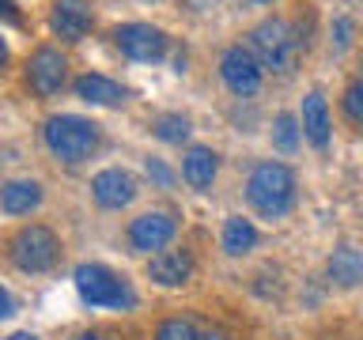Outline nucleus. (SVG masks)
<instances>
[{
	"mask_svg": "<svg viewBox=\"0 0 363 340\" xmlns=\"http://www.w3.org/2000/svg\"><path fill=\"white\" fill-rule=\"evenodd\" d=\"M72 280H76L79 299H84L87 306H99V310H118V314L136 310L133 283L125 280V276H118L113 268L99 265V261H84V265H76Z\"/></svg>",
	"mask_w": 363,
	"mask_h": 340,
	"instance_id": "7ed1b4c3",
	"label": "nucleus"
},
{
	"mask_svg": "<svg viewBox=\"0 0 363 340\" xmlns=\"http://www.w3.org/2000/svg\"><path fill=\"white\" fill-rule=\"evenodd\" d=\"M42 140H45L53 159L76 166V163H84V159H91L99 152L102 129L91 118H79V113H53V118H45V125H42Z\"/></svg>",
	"mask_w": 363,
	"mask_h": 340,
	"instance_id": "f03ea898",
	"label": "nucleus"
},
{
	"mask_svg": "<svg viewBox=\"0 0 363 340\" xmlns=\"http://www.w3.org/2000/svg\"><path fill=\"white\" fill-rule=\"evenodd\" d=\"M144 4H147V0H144ZM152 4H155V0H152Z\"/></svg>",
	"mask_w": 363,
	"mask_h": 340,
	"instance_id": "7c9ffc66",
	"label": "nucleus"
},
{
	"mask_svg": "<svg viewBox=\"0 0 363 340\" xmlns=\"http://www.w3.org/2000/svg\"><path fill=\"white\" fill-rule=\"evenodd\" d=\"M42 181H34V178H11L4 181V189H0V212L4 215H30L34 208L42 204Z\"/></svg>",
	"mask_w": 363,
	"mask_h": 340,
	"instance_id": "2eb2a0df",
	"label": "nucleus"
},
{
	"mask_svg": "<svg viewBox=\"0 0 363 340\" xmlns=\"http://www.w3.org/2000/svg\"><path fill=\"white\" fill-rule=\"evenodd\" d=\"M174 234H178V220L170 212H140L136 220L129 223V246L136 249V254H163V249L174 242Z\"/></svg>",
	"mask_w": 363,
	"mask_h": 340,
	"instance_id": "6e6552de",
	"label": "nucleus"
},
{
	"mask_svg": "<svg viewBox=\"0 0 363 340\" xmlns=\"http://www.w3.org/2000/svg\"><path fill=\"white\" fill-rule=\"evenodd\" d=\"M299 144H303V121L288 110L277 113V121H272V147L291 155V152H299Z\"/></svg>",
	"mask_w": 363,
	"mask_h": 340,
	"instance_id": "6ab92c4d",
	"label": "nucleus"
},
{
	"mask_svg": "<svg viewBox=\"0 0 363 340\" xmlns=\"http://www.w3.org/2000/svg\"><path fill=\"white\" fill-rule=\"evenodd\" d=\"M152 136L163 144H186L193 136V121L186 118V113H159V118L152 121Z\"/></svg>",
	"mask_w": 363,
	"mask_h": 340,
	"instance_id": "aec40b11",
	"label": "nucleus"
},
{
	"mask_svg": "<svg viewBox=\"0 0 363 340\" xmlns=\"http://www.w3.org/2000/svg\"><path fill=\"white\" fill-rule=\"evenodd\" d=\"M50 27L61 42H79L91 27H95V11H91L87 0H53Z\"/></svg>",
	"mask_w": 363,
	"mask_h": 340,
	"instance_id": "9b49d317",
	"label": "nucleus"
},
{
	"mask_svg": "<svg viewBox=\"0 0 363 340\" xmlns=\"http://www.w3.org/2000/svg\"><path fill=\"white\" fill-rule=\"evenodd\" d=\"M68 79V57L57 50V45H38L27 57V84L38 98H50L65 87Z\"/></svg>",
	"mask_w": 363,
	"mask_h": 340,
	"instance_id": "1a4fd4ad",
	"label": "nucleus"
},
{
	"mask_svg": "<svg viewBox=\"0 0 363 340\" xmlns=\"http://www.w3.org/2000/svg\"><path fill=\"white\" fill-rule=\"evenodd\" d=\"M72 340H106L102 333H79V336H72Z\"/></svg>",
	"mask_w": 363,
	"mask_h": 340,
	"instance_id": "cd10ccee",
	"label": "nucleus"
},
{
	"mask_svg": "<svg viewBox=\"0 0 363 340\" xmlns=\"http://www.w3.org/2000/svg\"><path fill=\"white\" fill-rule=\"evenodd\" d=\"M257 227L250 223V220H242V215H231V220L223 223V249L231 257H246L250 249H257Z\"/></svg>",
	"mask_w": 363,
	"mask_h": 340,
	"instance_id": "a211bd4d",
	"label": "nucleus"
},
{
	"mask_svg": "<svg viewBox=\"0 0 363 340\" xmlns=\"http://www.w3.org/2000/svg\"><path fill=\"white\" fill-rule=\"evenodd\" d=\"M193 254L186 246L182 249H163V254H155L147 261V276H152L159 288H182V283L193 280Z\"/></svg>",
	"mask_w": 363,
	"mask_h": 340,
	"instance_id": "f8f14e48",
	"label": "nucleus"
},
{
	"mask_svg": "<svg viewBox=\"0 0 363 340\" xmlns=\"http://www.w3.org/2000/svg\"><path fill=\"white\" fill-rule=\"evenodd\" d=\"M0 299H4V306H0V317H11V314H16V299H11V291L4 288V291H0Z\"/></svg>",
	"mask_w": 363,
	"mask_h": 340,
	"instance_id": "393cba45",
	"label": "nucleus"
},
{
	"mask_svg": "<svg viewBox=\"0 0 363 340\" xmlns=\"http://www.w3.org/2000/svg\"><path fill=\"white\" fill-rule=\"evenodd\" d=\"M8 261L19 272H50L61 261V238L45 223H27L8 238Z\"/></svg>",
	"mask_w": 363,
	"mask_h": 340,
	"instance_id": "39448f33",
	"label": "nucleus"
},
{
	"mask_svg": "<svg viewBox=\"0 0 363 340\" xmlns=\"http://www.w3.org/2000/svg\"><path fill=\"white\" fill-rule=\"evenodd\" d=\"M8 340H38V336H34V333H11Z\"/></svg>",
	"mask_w": 363,
	"mask_h": 340,
	"instance_id": "c85d7f7f",
	"label": "nucleus"
},
{
	"mask_svg": "<svg viewBox=\"0 0 363 340\" xmlns=\"http://www.w3.org/2000/svg\"><path fill=\"white\" fill-rule=\"evenodd\" d=\"M201 322L189 314H174V317H163L155 325V340H201Z\"/></svg>",
	"mask_w": 363,
	"mask_h": 340,
	"instance_id": "412c9836",
	"label": "nucleus"
},
{
	"mask_svg": "<svg viewBox=\"0 0 363 340\" xmlns=\"http://www.w3.org/2000/svg\"><path fill=\"white\" fill-rule=\"evenodd\" d=\"M352 34H356V23H352L348 16H337L333 19V50L337 53H345L352 45Z\"/></svg>",
	"mask_w": 363,
	"mask_h": 340,
	"instance_id": "b1692460",
	"label": "nucleus"
},
{
	"mask_svg": "<svg viewBox=\"0 0 363 340\" xmlns=\"http://www.w3.org/2000/svg\"><path fill=\"white\" fill-rule=\"evenodd\" d=\"M113 45H118L129 61L152 64V61H163L167 57V30L152 27V23H121V27L113 30Z\"/></svg>",
	"mask_w": 363,
	"mask_h": 340,
	"instance_id": "0eeeda50",
	"label": "nucleus"
},
{
	"mask_svg": "<svg viewBox=\"0 0 363 340\" xmlns=\"http://www.w3.org/2000/svg\"><path fill=\"white\" fill-rule=\"evenodd\" d=\"M329 132H333V121H329V102L322 91H306L303 98V136L311 140L318 152H325L329 147Z\"/></svg>",
	"mask_w": 363,
	"mask_h": 340,
	"instance_id": "4468645a",
	"label": "nucleus"
},
{
	"mask_svg": "<svg viewBox=\"0 0 363 340\" xmlns=\"http://www.w3.org/2000/svg\"><path fill=\"white\" fill-rule=\"evenodd\" d=\"M216 174H220V155L204 144H193L186 152V159H182V178H186V186L197 189V193H208Z\"/></svg>",
	"mask_w": 363,
	"mask_h": 340,
	"instance_id": "ddd939ff",
	"label": "nucleus"
},
{
	"mask_svg": "<svg viewBox=\"0 0 363 340\" xmlns=\"http://www.w3.org/2000/svg\"><path fill=\"white\" fill-rule=\"evenodd\" d=\"M250 42H254V53L261 68H269V72H280L288 76L295 64H299V53L306 50L299 30L291 27L288 19L272 16V19H261L254 30H250Z\"/></svg>",
	"mask_w": 363,
	"mask_h": 340,
	"instance_id": "20e7f679",
	"label": "nucleus"
},
{
	"mask_svg": "<svg viewBox=\"0 0 363 340\" xmlns=\"http://www.w3.org/2000/svg\"><path fill=\"white\" fill-rule=\"evenodd\" d=\"M340 106H345L348 121L363 125V76H356L352 84L345 87V95H340Z\"/></svg>",
	"mask_w": 363,
	"mask_h": 340,
	"instance_id": "4be33fe9",
	"label": "nucleus"
},
{
	"mask_svg": "<svg viewBox=\"0 0 363 340\" xmlns=\"http://www.w3.org/2000/svg\"><path fill=\"white\" fill-rule=\"evenodd\" d=\"M136 178L129 174V170H121V166H110V170H99L95 178H91V197H95L99 208H106V212H121V208H129V204L136 200Z\"/></svg>",
	"mask_w": 363,
	"mask_h": 340,
	"instance_id": "9d476101",
	"label": "nucleus"
},
{
	"mask_svg": "<svg viewBox=\"0 0 363 340\" xmlns=\"http://www.w3.org/2000/svg\"><path fill=\"white\" fill-rule=\"evenodd\" d=\"M299 186H295V170L277 159H261L246 174V200L261 220H284L295 208Z\"/></svg>",
	"mask_w": 363,
	"mask_h": 340,
	"instance_id": "f257e3e1",
	"label": "nucleus"
},
{
	"mask_svg": "<svg viewBox=\"0 0 363 340\" xmlns=\"http://www.w3.org/2000/svg\"><path fill=\"white\" fill-rule=\"evenodd\" d=\"M76 98L87 102V106H118V102L129 98V91L102 72H84L76 79Z\"/></svg>",
	"mask_w": 363,
	"mask_h": 340,
	"instance_id": "f3484780",
	"label": "nucleus"
},
{
	"mask_svg": "<svg viewBox=\"0 0 363 340\" xmlns=\"http://www.w3.org/2000/svg\"><path fill=\"white\" fill-rule=\"evenodd\" d=\"M4 16H8L11 23H16V0H4Z\"/></svg>",
	"mask_w": 363,
	"mask_h": 340,
	"instance_id": "bb28decb",
	"label": "nucleus"
},
{
	"mask_svg": "<svg viewBox=\"0 0 363 340\" xmlns=\"http://www.w3.org/2000/svg\"><path fill=\"white\" fill-rule=\"evenodd\" d=\"M201 340H231V336H227L223 329H216V325H204L201 329Z\"/></svg>",
	"mask_w": 363,
	"mask_h": 340,
	"instance_id": "a878e982",
	"label": "nucleus"
},
{
	"mask_svg": "<svg viewBox=\"0 0 363 340\" xmlns=\"http://www.w3.org/2000/svg\"><path fill=\"white\" fill-rule=\"evenodd\" d=\"M144 174L152 178L159 189H170V186H174V170H170L163 159H147V163H144Z\"/></svg>",
	"mask_w": 363,
	"mask_h": 340,
	"instance_id": "5701e85b",
	"label": "nucleus"
},
{
	"mask_svg": "<svg viewBox=\"0 0 363 340\" xmlns=\"http://www.w3.org/2000/svg\"><path fill=\"white\" fill-rule=\"evenodd\" d=\"M325 276L337 288H359L363 283V249H356L352 242H340L325 261Z\"/></svg>",
	"mask_w": 363,
	"mask_h": 340,
	"instance_id": "dca6fc26",
	"label": "nucleus"
},
{
	"mask_svg": "<svg viewBox=\"0 0 363 340\" xmlns=\"http://www.w3.org/2000/svg\"><path fill=\"white\" fill-rule=\"evenodd\" d=\"M220 79L227 84V91L238 98H250L261 91V61L254 50L246 45H227L220 57Z\"/></svg>",
	"mask_w": 363,
	"mask_h": 340,
	"instance_id": "423d86ee",
	"label": "nucleus"
},
{
	"mask_svg": "<svg viewBox=\"0 0 363 340\" xmlns=\"http://www.w3.org/2000/svg\"><path fill=\"white\" fill-rule=\"evenodd\" d=\"M257 4H272V0H257Z\"/></svg>",
	"mask_w": 363,
	"mask_h": 340,
	"instance_id": "c756f323",
	"label": "nucleus"
}]
</instances>
